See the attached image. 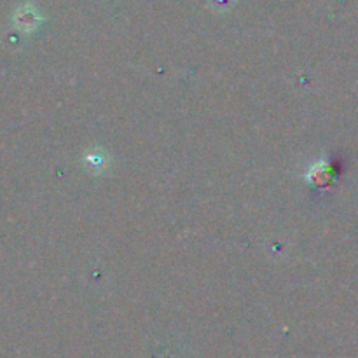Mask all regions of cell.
I'll return each instance as SVG.
<instances>
[{"instance_id": "7a4b0ae2", "label": "cell", "mask_w": 358, "mask_h": 358, "mask_svg": "<svg viewBox=\"0 0 358 358\" xmlns=\"http://www.w3.org/2000/svg\"><path fill=\"white\" fill-rule=\"evenodd\" d=\"M231 2H232V0H210V4H212L213 8H217V9L229 8V5H231Z\"/></svg>"}, {"instance_id": "6da1fadb", "label": "cell", "mask_w": 358, "mask_h": 358, "mask_svg": "<svg viewBox=\"0 0 358 358\" xmlns=\"http://www.w3.org/2000/svg\"><path fill=\"white\" fill-rule=\"evenodd\" d=\"M20 23L21 25H25V27H27V25H34V23H37V14H35V11L34 9H21L20 11Z\"/></svg>"}]
</instances>
